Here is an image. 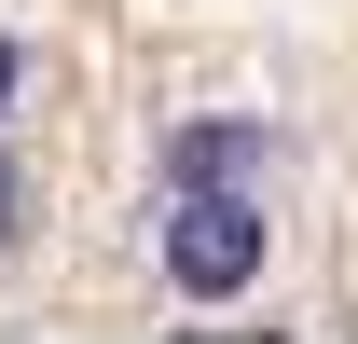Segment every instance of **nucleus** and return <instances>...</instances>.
<instances>
[{
  "instance_id": "nucleus-1",
  "label": "nucleus",
  "mask_w": 358,
  "mask_h": 344,
  "mask_svg": "<svg viewBox=\"0 0 358 344\" xmlns=\"http://www.w3.org/2000/svg\"><path fill=\"white\" fill-rule=\"evenodd\" d=\"M166 275L193 303H234L248 275H262V193H234V179H193L166 207Z\"/></svg>"
},
{
  "instance_id": "nucleus-2",
  "label": "nucleus",
  "mask_w": 358,
  "mask_h": 344,
  "mask_svg": "<svg viewBox=\"0 0 358 344\" xmlns=\"http://www.w3.org/2000/svg\"><path fill=\"white\" fill-rule=\"evenodd\" d=\"M262 166V124H193L179 138V193H193V179H248Z\"/></svg>"
},
{
  "instance_id": "nucleus-4",
  "label": "nucleus",
  "mask_w": 358,
  "mask_h": 344,
  "mask_svg": "<svg viewBox=\"0 0 358 344\" xmlns=\"http://www.w3.org/2000/svg\"><path fill=\"white\" fill-rule=\"evenodd\" d=\"M0 110H14V42H0Z\"/></svg>"
},
{
  "instance_id": "nucleus-3",
  "label": "nucleus",
  "mask_w": 358,
  "mask_h": 344,
  "mask_svg": "<svg viewBox=\"0 0 358 344\" xmlns=\"http://www.w3.org/2000/svg\"><path fill=\"white\" fill-rule=\"evenodd\" d=\"M14 207H28V193H14V152H0V234H14Z\"/></svg>"
}]
</instances>
